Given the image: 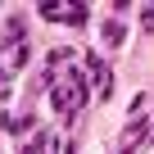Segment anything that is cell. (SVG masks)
Returning <instances> with one entry per match:
<instances>
[{
    "instance_id": "2",
    "label": "cell",
    "mask_w": 154,
    "mask_h": 154,
    "mask_svg": "<svg viewBox=\"0 0 154 154\" xmlns=\"http://www.w3.org/2000/svg\"><path fill=\"white\" fill-rule=\"evenodd\" d=\"M23 63H27V32H23V18L14 14L0 32V100H5L9 82L23 72Z\"/></svg>"
},
{
    "instance_id": "5",
    "label": "cell",
    "mask_w": 154,
    "mask_h": 154,
    "mask_svg": "<svg viewBox=\"0 0 154 154\" xmlns=\"http://www.w3.org/2000/svg\"><path fill=\"white\" fill-rule=\"evenodd\" d=\"M104 45H122V23H104Z\"/></svg>"
},
{
    "instance_id": "4",
    "label": "cell",
    "mask_w": 154,
    "mask_h": 154,
    "mask_svg": "<svg viewBox=\"0 0 154 154\" xmlns=\"http://www.w3.org/2000/svg\"><path fill=\"white\" fill-rule=\"evenodd\" d=\"M41 14L54 18V23H72V27L86 23V9H82V5H41Z\"/></svg>"
},
{
    "instance_id": "6",
    "label": "cell",
    "mask_w": 154,
    "mask_h": 154,
    "mask_svg": "<svg viewBox=\"0 0 154 154\" xmlns=\"http://www.w3.org/2000/svg\"><path fill=\"white\" fill-rule=\"evenodd\" d=\"M140 23H145V27H154V5H145V9H140Z\"/></svg>"
},
{
    "instance_id": "3",
    "label": "cell",
    "mask_w": 154,
    "mask_h": 154,
    "mask_svg": "<svg viewBox=\"0 0 154 154\" xmlns=\"http://www.w3.org/2000/svg\"><path fill=\"white\" fill-rule=\"evenodd\" d=\"M86 86H91L95 104H104L109 91H113V72H109V63H104L100 54H86Z\"/></svg>"
},
{
    "instance_id": "1",
    "label": "cell",
    "mask_w": 154,
    "mask_h": 154,
    "mask_svg": "<svg viewBox=\"0 0 154 154\" xmlns=\"http://www.w3.org/2000/svg\"><path fill=\"white\" fill-rule=\"evenodd\" d=\"M82 104H91V86H86V68H63L59 82L50 86V109L72 122L77 113H82Z\"/></svg>"
}]
</instances>
